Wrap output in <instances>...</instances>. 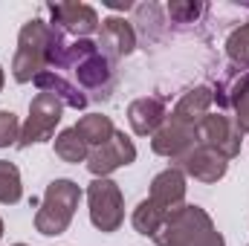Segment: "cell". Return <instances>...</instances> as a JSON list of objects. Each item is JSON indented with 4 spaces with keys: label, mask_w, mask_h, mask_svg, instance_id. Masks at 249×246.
Segmentation results:
<instances>
[{
    "label": "cell",
    "mask_w": 249,
    "mask_h": 246,
    "mask_svg": "<svg viewBox=\"0 0 249 246\" xmlns=\"http://www.w3.org/2000/svg\"><path fill=\"white\" fill-rule=\"evenodd\" d=\"M55 157L64 159V162H72V165L87 162V157H90V145L78 136L75 127H67V130H61V133L55 136Z\"/></svg>",
    "instance_id": "19"
},
{
    "label": "cell",
    "mask_w": 249,
    "mask_h": 246,
    "mask_svg": "<svg viewBox=\"0 0 249 246\" xmlns=\"http://www.w3.org/2000/svg\"><path fill=\"white\" fill-rule=\"evenodd\" d=\"M87 206H90V220L99 232L110 235L122 226L124 197L122 188L110 177H93V183L87 185Z\"/></svg>",
    "instance_id": "5"
},
{
    "label": "cell",
    "mask_w": 249,
    "mask_h": 246,
    "mask_svg": "<svg viewBox=\"0 0 249 246\" xmlns=\"http://www.w3.org/2000/svg\"><path fill=\"white\" fill-rule=\"evenodd\" d=\"M72 127H75L78 136L90 145V151L99 148V145H105V142L116 133L113 119H110V116H102V113H87V116H81L78 122L72 124Z\"/></svg>",
    "instance_id": "17"
},
{
    "label": "cell",
    "mask_w": 249,
    "mask_h": 246,
    "mask_svg": "<svg viewBox=\"0 0 249 246\" xmlns=\"http://www.w3.org/2000/svg\"><path fill=\"white\" fill-rule=\"evenodd\" d=\"M160 235L180 246H226L223 235L214 229L212 217L200 206H183L180 211H174Z\"/></svg>",
    "instance_id": "4"
},
{
    "label": "cell",
    "mask_w": 249,
    "mask_h": 246,
    "mask_svg": "<svg viewBox=\"0 0 249 246\" xmlns=\"http://www.w3.org/2000/svg\"><path fill=\"white\" fill-rule=\"evenodd\" d=\"M130 223H133V229L142 235V238H157L162 229H165V223H168V214L162 211V209H157L148 197L133 209V217H130Z\"/></svg>",
    "instance_id": "18"
},
{
    "label": "cell",
    "mask_w": 249,
    "mask_h": 246,
    "mask_svg": "<svg viewBox=\"0 0 249 246\" xmlns=\"http://www.w3.org/2000/svg\"><path fill=\"white\" fill-rule=\"evenodd\" d=\"M55 70H70L75 84L93 99H107L116 87V61L102 53V47L90 38H78L67 44Z\"/></svg>",
    "instance_id": "2"
},
{
    "label": "cell",
    "mask_w": 249,
    "mask_h": 246,
    "mask_svg": "<svg viewBox=\"0 0 249 246\" xmlns=\"http://www.w3.org/2000/svg\"><path fill=\"white\" fill-rule=\"evenodd\" d=\"M226 55H229L232 67L249 70V23L238 26V29L226 38Z\"/></svg>",
    "instance_id": "21"
},
{
    "label": "cell",
    "mask_w": 249,
    "mask_h": 246,
    "mask_svg": "<svg viewBox=\"0 0 249 246\" xmlns=\"http://www.w3.org/2000/svg\"><path fill=\"white\" fill-rule=\"evenodd\" d=\"M78 200H81V188L72 180H53L47 185L41 203H38V211H35V229L47 238H55L64 235L67 226L72 223L75 217V209H78Z\"/></svg>",
    "instance_id": "3"
},
{
    "label": "cell",
    "mask_w": 249,
    "mask_h": 246,
    "mask_svg": "<svg viewBox=\"0 0 249 246\" xmlns=\"http://www.w3.org/2000/svg\"><path fill=\"white\" fill-rule=\"evenodd\" d=\"M35 87H38L41 93L55 96L64 107H72V110H84V107L90 105V96H87L78 84H72L70 78H64L58 70H47V72H41V75L35 78Z\"/></svg>",
    "instance_id": "15"
},
{
    "label": "cell",
    "mask_w": 249,
    "mask_h": 246,
    "mask_svg": "<svg viewBox=\"0 0 249 246\" xmlns=\"http://www.w3.org/2000/svg\"><path fill=\"white\" fill-rule=\"evenodd\" d=\"M61 113H64V105L50 96V93H38L32 102H29V116L26 122L20 124V139H18V148H29L35 142H47L55 127L61 122Z\"/></svg>",
    "instance_id": "6"
},
{
    "label": "cell",
    "mask_w": 249,
    "mask_h": 246,
    "mask_svg": "<svg viewBox=\"0 0 249 246\" xmlns=\"http://www.w3.org/2000/svg\"><path fill=\"white\" fill-rule=\"evenodd\" d=\"M174 168H180L186 177H194L200 183H217L226 177V168H229V159L220 157L217 151H212L209 145L197 142L191 151H186L180 159H174Z\"/></svg>",
    "instance_id": "9"
},
{
    "label": "cell",
    "mask_w": 249,
    "mask_h": 246,
    "mask_svg": "<svg viewBox=\"0 0 249 246\" xmlns=\"http://www.w3.org/2000/svg\"><path fill=\"white\" fill-rule=\"evenodd\" d=\"M107 6H110V9H116V12H119V9H130V6H133V3H130V0H124V3H116V0H107Z\"/></svg>",
    "instance_id": "25"
},
{
    "label": "cell",
    "mask_w": 249,
    "mask_h": 246,
    "mask_svg": "<svg viewBox=\"0 0 249 246\" xmlns=\"http://www.w3.org/2000/svg\"><path fill=\"white\" fill-rule=\"evenodd\" d=\"M136 159V145L124 136L122 130H116L105 145L93 148L87 157V171L93 177H110L113 171H119L124 165H130Z\"/></svg>",
    "instance_id": "7"
},
{
    "label": "cell",
    "mask_w": 249,
    "mask_h": 246,
    "mask_svg": "<svg viewBox=\"0 0 249 246\" xmlns=\"http://www.w3.org/2000/svg\"><path fill=\"white\" fill-rule=\"evenodd\" d=\"M3 81H6V75H3V67H0V90H3Z\"/></svg>",
    "instance_id": "27"
},
{
    "label": "cell",
    "mask_w": 249,
    "mask_h": 246,
    "mask_svg": "<svg viewBox=\"0 0 249 246\" xmlns=\"http://www.w3.org/2000/svg\"><path fill=\"white\" fill-rule=\"evenodd\" d=\"M15 246H26V244H15Z\"/></svg>",
    "instance_id": "29"
},
{
    "label": "cell",
    "mask_w": 249,
    "mask_h": 246,
    "mask_svg": "<svg viewBox=\"0 0 249 246\" xmlns=\"http://www.w3.org/2000/svg\"><path fill=\"white\" fill-rule=\"evenodd\" d=\"M105 55H110L113 61H119L124 55H130L136 50V29L130 20H124L119 15H110L99 23V41Z\"/></svg>",
    "instance_id": "13"
},
{
    "label": "cell",
    "mask_w": 249,
    "mask_h": 246,
    "mask_svg": "<svg viewBox=\"0 0 249 246\" xmlns=\"http://www.w3.org/2000/svg\"><path fill=\"white\" fill-rule=\"evenodd\" d=\"M212 105H214V96H212V87H191L188 93H183V99L177 102V107L171 110V119L188 124V127H197L209 113H212Z\"/></svg>",
    "instance_id": "16"
},
{
    "label": "cell",
    "mask_w": 249,
    "mask_h": 246,
    "mask_svg": "<svg viewBox=\"0 0 249 246\" xmlns=\"http://www.w3.org/2000/svg\"><path fill=\"white\" fill-rule=\"evenodd\" d=\"M148 200L157 206V209H162L168 217L174 214V211H180L183 206H186V174L180 171V168H165V171H160L154 180H151V194H148Z\"/></svg>",
    "instance_id": "12"
},
{
    "label": "cell",
    "mask_w": 249,
    "mask_h": 246,
    "mask_svg": "<svg viewBox=\"0 0 249 246\" xmlns=\"http://www.w3.org/2000/svg\"><path fill=\"white\" fill-rule=\"evenodd\" d=\"M165 102L160 96H142L127 105V122L136 136H154L165 122Z\"/></svg>",
    "instance_id": "14"
},
{
    "label": "cell",
    "mask_w": 249,
    "mask_h": 246,
    "mask_svg": "<svg viewBox=\"0 0 249 246\" xmlns=\"http://www.w3.org/2000/svg\"><path fill=\"white\" fill-rule=\"evenodd\" d=\"M0 238H3V220H0Z\"/></svg>",
    "instance_id": "28"
},
{
    "label": "cell",
    "mask_w": 249,
    "mask_h": 246,
    "mask_svg": "<svg viewBox=\"0 0 249 246\" xmlns=\"http://www.w3.org/2000/svg\"><path fill=\"white\" fill-rule=\"evenodd\" d=\"M197 127H188V124L177 122L171 116H165V122L160 124V130L151 136V151L157 157H168L171 162L180 159L186 151H191L197 145Z\"/></svg>",
    "instance_id": "11"
},
{
    "label": "cell",
    "mask_w": 249,
    "mask_h": 246,
    "mask_svg": "<svg viewBox=\"0 0 249 246\" xmlns=\"http://www.w3.org/2000/svg\"><path fill=\"white\" fill-rule=\"evenodd\" d=\"M47 12L53 18V26H58L64 35H75V41L99 32V15L87 3H50Z\"/></svg>",
    "instance_id": "10"
},
{
    "label": "cell",
    "mask_w": 249,
    "mask_h": 246,
    "mask_svg": "<svg viewBox=\"0 0 249 246\" xmlns=\"http://www.w3.org/2000/svg\"><path fill=\"white\" fill-rule=\"evenodd\" d=\"M23 197V185H20V171L15 162L0 159V203L3 206H15Z\"/></svg>",
    "instance_id": "20"
},
{
    "label": "cell",
    "mask_w": 249,
    "mask_h": 246,
    "mask_svg": "<svg viewBox=\"0 0 249 246\" xmlns=\"http://www.w3.org/2000/svg\"><path fill=\"white\" fill-rule=\"evenodd\" d=\"M160 15H162V12H160L157 3H142V6H136V18H133V23H139V29L145 32L148 41H154V38H157L154 29L162 26V18H160Z\"/></svg>",
    "instance_id": "22"
},
{
    "label": "cell",
    "mask_w": 249,
    "mask_h": 246,
    "mask_svg": "<svg viewBox=\"0 0 249 246\" xmlns=\"http://www.w3.org/2000/svg\"><path fill=\"white\" fill-rule=\"evenodd\" d=\"M241 136L244 133L238 130V124L223 113H209L197 124V139L203 145H209L212 151H217L220 157H226V159H235L241 154Z\"/></svg>",
    "instance_id": "8"
},
{
    "label": "cell",
    "mask_w": 249,
    "mask_h": 246,
    "mask_svg": "<svg viewBox=\"0 0 249 246\" xmlns=\"http://www.w3.org/2000/svg\"><path fill=\"white\" fill-rule=\"evenodd\" d=\"M64 47H67V41H64V32L58 26H53L41 18L23 23L20 35H18V53L12 61L15 81L26 84V81H35L41 72L55 70Z\"/></svg>",
    "instance_id": "1"
},
{
    "label": "cell",
    "mask_w": 249,
    "mask_h": 246,
    "mask_svg": "<svg viewBox=\"0 0 249 246\" xmlns=\"http://www.w3.org/2000/svg\"><path fill=\"white\" fill-rule=\"evenodd\" d=\"M154 241H157V246H180V244H174L171 238H165V235H157Z\"/></svg>",
    "instance_id": "26"
},
{
    "label": "cell",
    "mask_w": 249,
    "mask_h": 246,
    "mask_svg": "<svg viewBox=\"0 0 249 246\" xmlns=\"http://www.w3.org/2000/svg\"><path fill=\"white\" fill-rule=\"evenodd\" d=\"M203 3H183V0H174V3H168V18H171V23H194L200 15H203Z\"/></svg>",
    "instance_id": "23"
},
{
    "label": "cell",
    "mask_w": 249,
    "mask_h": 246,
    "mask_svg": "<svg viewBox=\"0 0 249 246\" xmlns=\"http://www.w3.org/2000/svg\"><path fill=\"white\" fill-rule=\"evenodd\" d=\"M20 139V122L12 110H0V148L18 145Z\"/></svg>",
    "instance_id": "24"
}]
</instances>
